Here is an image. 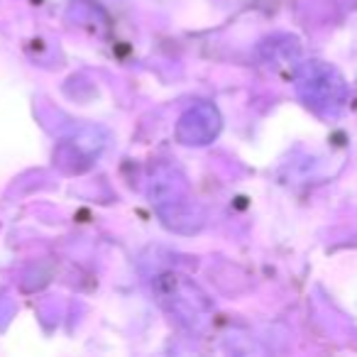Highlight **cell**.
I'll return each instance as SVG.
<instances>
[{"label": "cell", "mask_w": 357, "mask_h": 357, "mask_svg": "<svg viewBox=\"0 0 357 357\" xmlns=\"http://www.w3.org/2000/svg\"><path fill=\"white\" fill-rule=\"evenodd\" d=\"M347 84L340 71L323 61H308L298 74V96L321 115H337L347 103Z\"/></svg>", "instance_id": "1"}]
</instances>
